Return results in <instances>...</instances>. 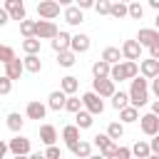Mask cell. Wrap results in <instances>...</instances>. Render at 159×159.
I'll list each match as a JSON object with an SVG mask.
<instances>
[{"label": "cell", "mask_w": 159, "mask_h": 159, "mask_svg": "<svg viewBox=\"0 0 159 159\" xmlns=\"http://www.w3.org/2000/svg\"><path fill=\"white\" fill-rule=\"evenodd\" d=\"M25 114H27V119H45V114H47V107L42 104V102H27V107H25Z\"/></svg>", "instance_id": "15"}, {"label": "cell", "mask_w": 159, "mask_h": 159, "mask_svg": "<svg viewBox=\"0 0 159 159\" xmlns=\"http://www.w3.org/2000/svg\"><path fill=\"white\" fill-rule=\"evenodd\" d=\"M77 62V52H72V50H60L57 52V65L60 67H72Z\"/></svg>", "instance_id": "23"}, {"label": "cell", "mask_w": 159, "mask_h": 159, "mask_svg": "<svg viewBox=\"0 0 159 159\" xmlns=\"http://www.w3.org/2000/svg\"><path fill=\"white\" fill-rule=\"evenodd\" d=\"M60 89H62L65 94H75V92L80 89V80H77V77H72V75H67V77H62Z\"/></svg>", "instance_id": "24"}, {"label": "cell", "mask_w": 159, "mask_h": 159, "mask_svg": "<svg viewBox=\"0 0 159 159\" xmlns=\"http://www.w3.org/2000/svg\"><path fill=\"white\" fill-rule=\"evenodd\" d=\"M7 152H10V149H7V142H2V139H0V159H2Z\"/></svg>", "instance_id": "50"}, {"label": "cell", "mask_w": 159, "mask_h": 159, "mask_svg": "<svg viewBox=\"0 0 159 159\" xmlns=\"http://www.w3.org/2000/svg\"><path fill=\"white\" fill-rule=\"evenodd\" d=\"M82 20H84V10H82V7H77V5H67V7H65V22L80 25Z\"/></svg>", "instance_id": "16"}, {"label": "cell", "mask_w": 159, "mask_h": 159, "mask_svg": "<svg viewBox=\"0 0 159 159\" xmlns=\"http://www.w3.org/2000/svg\"><path fill=\"white\" fill-rule=\"evenodd\" d=\"M117 112H119V119H122L124 124H132V122L139 119V107H134V104H127V107H122V109H117Z\"/></svg>", "instance_id": "18"}, {"label": "cell", "mask_w": 159, "mask_h": 159, "mask_svg": "<svg viewBox=\"0 0 159 159\" xmlns=\"http://www.w3.org/2000/svg\"><path fill=\"white\" fill-rule=\"evenodd\" d=\"M12 92V80L7 77V75H0V94L5 97V94H10Z\"/></svg>", "instance_id": "40"}, {"label": "cell", "mask_w": 159, "mask_h": 159, "mask_svg": "<svg viewBox=\"0 0 159 159\" xmlns=\"http://www.w3.org/2000/svg\"><path fill=\"white\" fill-rule=\"evenodd\" d=\"M40 142H42V144H55V142H57V129H55V124H42V127H40Z\"/></svg>", "instance_id": "22"}, {"label": "cell", "mask_w": 159, "mask_h": 159, "mask_svg": "<svg viewBox=\"0 0 159 159\" xmlns=\"http://www.w3.org/2000/svg\"><path fill=\"white\" fill-rule=\"evenodd\" d=\"M60 2L57 0H40L37 2V15L40 17H45V20H55L57 15H60Z\"/></svg>", "instance_id": "5"}, {"label": "cell", "mask_w": 159, "mask_h": 159, "mask_svg": "<svg viewBox=\"0 0 159 159\" xmlns=\"http://www.w3.org/2000/svg\"><path fill=\"white\" fill-rule=\"evenodd\" d=\"M22 50H25V55H30V52H40V37H25L22 40Z\"/></svg>", "instance_id": "31"}, {"label": "cell", "mask_w": 159, "mask_h": 159, "mask_svg": "<svg viewBox=\"0 0 159 159\" xmlns=\"http://www.w3.org/2000/svg\"><path fill=\"white\" fill-rule=\"evenodd\" d=\"M7 20H10L7 10H5V7H0V27H2V25H7Z\"/></svg>", "instance_id": "48"}, {"label": "cell", "mask_w": 159, "mask_h": 159, "mask_svg": "<svg viewBox=\"0 0 159 159\" xmlns=\"http://www.w3.org/2000/svg\"><path fill=\"white\" fill-rule=\"evenodd\" d=\"M65 99H67V94H65L62 89H55V92H50V97H47V109H52V112H60V109H65Z\"/></svg>", "instance_id": "14"}, {"label": "cell", "mask_w": 159, "mask_h": 159, "mask_svg": "<svg viewBox=\"0 0 159 159\" xmlns=\"http://www.w3.org/2000/svg\"><path fill=\"white\" fill-rule=\"evenodd\" d=\"M42 157H47V159H60L62 157V152L55 147V144H47V149H45V154Z\"/></svg>", "instance_id": "43"}, {"label": "cell", "mask_w": 159, "mask_h": 159, "mask_svg": "<svg viewBox=\"0 0 159 159\" xmlns=\"http://www.w3.org/2000/svg\"><path fill=\"white\" fill-rule=\"evenodd\" d=\"M109 15H112L114 20H122V17H127V2H122V0L112 2V5H109Z\"/></svg>", "instance_id": "28"}, {"label": "cell", "mask_w": 159, "mask_h": 159, "mask_svg": "<svg viewBox=\"0 0 159 159\" xmlns=\"http://www.w3.org/2000/svg\"><path fill=\"white\" fill-rule=\"evenodd\" d=\"M139 72H142L147 80L157 77V75H159V60H154V57H149V60H139Z\"/></svg>", "instance_id": "12"}, {"label": "cell", "mask_w": 159, "mask_h": 159, "mask_svg": "<svg viewBox=\"0 0 159 159\" xmlns=\"http://www.w3.org/2000/svg\"><path fill=\"white\" fill-rule=\"evenodd\" d=\"M109 77H112L114 82H122V80H127V75H124V65H122V62H114V65L109 67Z\"/></svg>", "instance_id": "35"}, {"label": "cell", "mask_w": 159, "mask_h": 159, "mask_svg": "<svg viewBox=\"0 0 159 159\" xmlns=\"http://www.w3.org/2000/svg\"><path fill=\"white\" fill-rule=\"evenodd\" d=\"M75 5L82 10H89V7H94V0H75Z\"/></svg>", "instance_id": "46"}, {"label": "cell", "mask_w": 159, "mask_h": 159, "mask_svg": "<svg viewBox=\"0 0 159 159\" xmlns=\"http://www.w3.org/2000/svg\"><path fill=\"white\" fill-rule=\"evenodd\" d=\"M70 152L75 154V157H89L92 154V142H84V139H77L75 144H70Z\"/></svg>", "instance_id": "20"}, {"label": "cell", "mask_w": 159, "mask_h": 159, "mask_svg": "<svg viewBox=\"0 0 159 159\" xmlns=\"http://www.w3.org/2000/svg\"><path fill=\"white\" fill-rule=\"evenodd\" d=\"M122 2H129V0H122Z\"/></svg>", "instance_id": "54"}, {"label": "cell", "mask_w": 159, "mask_h": 159, "mask_svg": "<svg viewBox=\"0 0 159 159\" xmlns=\"http://www.w3.org/2000/svg\"><path fill=\"white\" fill-rule=\"evenodd\" d=\"M114 157H117V159H129V157H132V149H129V147H117Z\"/></svg>", "instance_id": "44"}, {"label": "cell", "mask_w": 159, "mask_h": 159, "mask_svg": "<svg viewBox=\"0 0 159 159\" xmlns=\"http://www.w3.org/2000/svg\"><path fill=\"white\" fill-rule=\"evenodd\" d=\"M132 154H134V157H139V159H147V157H152V147H149V142H144V139L134 142V147H132Z\"/></svg>", "instance_id": "26"}, {"label": "cell", "mask_w": 159, "mask_h": 159, "mask_svg": "<svg viewBox=\"0 0 159 159\" xmlns=\"http://www.w3.org/2000/svg\"><path fill=\"white\" fill-rule=\"evenodd\" d=\"M20 32H22V37H32L35 35V20H20Z\"/></svg>", "instance_id": "39"}, {"label": "cell", "mask_w": 159, "mask_h": 159, "mask_svg": "<svg viewBox=\"0 0 159 159\" xmlns=\"http://www.w3.org/2000/svg\"><path fill=\"white\" fill-rule=\"evenodd\" d=\"M109 0H94V10H97V15H109Z\"/></svg>", "instance_id": "42"}, {"label": "cell", "mask_w": 159, "mask_h": 159, "mask_svg": "<svg viewBox=\"0 0 159 159\" xmlns=\"http://www.w3.org/2000/svg\"><path fill=\"white\" fill-rule=\"evenodd\" d=\"M137 42H139L142 47H149V45L159 42V30H157V27H142L139 35H137Z\"/></svg>", "instance_id": "9"}, {"label": "cell", "mask_w": 159, "mask_h": 159, "mask_svg": "<svg viewBox=\"0 0 159 159\" xmlns=\"http://www.w3.org/2000/svg\"><path fill=\"white\" fill-rule=\"evenodd\" d=\"M15 57V50L12 47H7V45H0V62L5 65V62H10Z\"/></svg>", "instance_id": "41"}, {"label": "cell", "mask_w": 159, "mask_h": 159, "mask_svg": "<svg viewBox=\"0 0 159 159\" xmlns=\"http://www.w3.org/2000/svg\"><path fill=\"white\" fill-rule=\"evenodd\" d=\"M109 67H112V65L99 57V60L92 65V75H94V77H109Z\"/></svg>", "instance_id": "27"}, {"label": "cell", "mask_w": 159, "mask_h": 159, "mask_svg": "<svg viewBox=\"0 0 159 159\" xmlns=\"http://www.w3.org/2000/svg\"><path fill=\"white\" fill-rule=\"evenodd\" d=\"M127 15H129V17H134V20H142L144 7H142L139 2H134V0H129V2H127Z\"/></svg>", "instance_id": "34"}, {"label": "cell", "mask_w": 159, "mask_h": 159, "mask_svg": "<svg viewBox=\"0 0 159 159\" xmlns=\"http://www.w3.org/2000/svg\"><path fill=\"white\" fill-rule=\"evenodd\" d=\"M122 57L124 60H142V45L137 40H127L122 45Z\"/></svg>", "instance_id": "10"}, {"label": "cell", "mask_w": 159, "mask_h": 159, "mask_svg": "<svg viewBox=\"0 0 159 159\" xmlns=\"http://www.w3.org/2000/svg\"><path fill=\"white\" fill-rule=\"evenodd\" d=\"M22 124H25V119H22V114H20V112H10V114H7V127H10L15 134L22 129Z\"/></svg>", "instance_id": "30"}, {"label": "cell", "mask_w": 159, "mask_h": 159, "mask_svg": "<svg viewBox=\"0 0 159 159\" xmlns=\"http://www.w3.org/2000/svg\"><path fill=\"white\" fill-rule=\"evenodd\" d=\"M25 72V65H22V60H17V57H12L10 62H5V75L15 82V80H20V75Z\"/></svg>", "instance_id": "13"}, {"label": "cell", "mask_w": 159, "mask_h": 159, "mask_svg": "<svg viewBox=\"0 0 159 159\" xmlns=\"http://www.w3.org/2000/svg\"><path fill=\"white\" fill-rule=\"evenodd\" d=\"M22 65H25V70H27V72H40V70H42V60H40V52H30V55H25Z\"/></svg>", "instance_id": "21"}, {"label": "cell", "mask_w": 159, "mask_h": 159, "mask_svg": "<svg viewBox=\"0 0 159 159\" xmlns=\"http://www.w3.org/2000/svg\"><path fill=\"white\" fill-rule=\"evenodd\" d=\"M154 27L159 30V12H157V20H154Z\"/></svg>", "instance_id": "53"}, {"label": "cell", "mask_w": 159, "mask_h": 159, "mask_svg": "<svg viewBox=\"0 0 159 159\" xmlns=\"http://www.w3.org/2000/svg\"><path fill=\"white\" fill-rule=\"evenodd\" d=\"M7 149H10L15 157H25V154H30V139L17 132V137H12V139L7 142Z\"/></svg>", "instance_id": "6"}, {"label": "cell", "mask_w": 159, "mask_h": 159, "mask_svg": "<svg viewBox=\"0 0 159 159\" xmlns=\"http://www.w3.org/2000/svg\"><path fill=\"white\" fill-rule=\"evenodd\" d=\"M92 117H94V114H92V112H87V109L82 107V109H77V112H75V124H77L80 129H89V127H92V122H94Z\"/></svg>", "instance_id": "19"}, {"label": "cell", "mask_w": 159, "mask_h": 159, "mask_svg": "<svg viewBox=\"0 0 159 159\" xmlns=\"http://www.w3.org/2000/svg\"><path fill=\"white\" fill-rule=\"evenodd\" d=\"M55 35H57V25H55L52 20L40 17V20L35 22V37H40V40H52Z\"/></svg>", "instance_id": "3"}, {"label": "cell", "mask_w": 159, "mask_h": 159, "mask_svg": "<svg viewBox=\"0 0 159 159\" xmlns=\"http://www.w3.org/2000/svg\"><path fill=\"white\" fill-rule=\"evenodd\" d=\"M65 109L75 114L77 109H82V99H80V97H75V94H67V99H65Z\"/></svg>", "instance_id": "38"}, {"label": "cell", "mask_w": 159, "mask_h": 159, "mask_svg": "<svg viewBox=\"0 0 159 159\" xmlns=\"http://www.w3.org/2000/svg\"><path fill=\"white\" fill-rule=\"evenodd\" d=\"M139 127H142V132H144L147 137L157 134V132H159V114H154V112L142 114V117H139Z\"/></svg>", "instance_id": "7"}, {"label": "cell", "mask_w": 159, "mask_h": 159, "mask_svg": "<svg viewBox=\"0 0 159 159\" xmlns=\"http://www.w3.org/2000/svg\"><path fill=\"white\" fill-rule=\"evenodd\" d=\"M149 147H152V157H159V132H157V134H152Z\"/></svg>", "instance_id": "45"}, {"label": "cell", "mask_w": 159, "mask_h": 159, "mask_svg": "<svg viewBox=\"0 0 159 159\" xmlns=\"http://www.w3.org/2000/svg\"><path fill=\"white\" fill-rule=\"evenodd\" d=\"M92 89L104 99V97H112L117 89H114V80L112 77H94L92 80Z\"/></svg>", "instance_id": "4"}, {"label": "cell", "mask_w": 159, "mask_h": 159, "mask_svg": "<svg viewBox=\"0 0 159 159\" xmlns=\"http://www.w3.org/2000/svg\"><path fill=\"white\" fill-rule=\"evenodd\" d=\"M152 112H154V114H159V99H154V102H152Z\"/></svg>", "instance_id": "51"}, {"label": "cell", "mask_w": 159, "mask_h": 159, "mask_svg": "<svg viewBox=\"0 0 159 159\" xmlns=\"http://www.w3.org/2000/svg\"><path fill=\"white\" fill-rule=\"evenodd\" d=\"M92 144H94V147H99V152H102V149L112 147V144H114V139H112V137H109V134L104 132V134H97V137L92 139Z\"/></svg>", "instance_id": "36"}, {"label": "cell", "mask_w": 159, "mask_h": 159, "mask_svg": "<svg viewBox=\"0 0 159 159\" xmlns=\"http://www.w3.org/2000/svg\"><path fill=\"white\" fill-rule=\"evenodd\" d=\"M107 134H109L112 139H122V137H124V122H109Z\"/></svg>", "instance_id": "33"}, {"label": "cell", "mask_w": 159, "mask_h": 159, "mask_svg": "<svg viewBox=\"0 0 159 159\" xmlns=\"http://www.w3.org/2000/svg\"><path fill=\"white\" fill-rule=\"evenodd\" d=\"M122 65H124V75H127V80H132V77L139 75V65H137V60H124Z\"/></svg>", "instance_id": "37"}, {"label": "cell", "mask_w": 159, "mask_h": 159, "mask_svg": "<svg viewBox=\"0 0 159 159\" xmlns=\"http://www.w3.org/2000/svg\"><path fill=\"white\" fill-rule=\"evenodd\" d=\"M127 104H129V92H114L112 94V107L114 109H122Z\"/></svg>", "instance_id": "32"}, {"label": "cell", "mask_w": 159, "mask_h": 159, "mask_svg": "<svg viewBox=\"0 0 159 159\" xmlns=\"http://www.w3.org/2000/svg\"><path fill=\"white\" fill-rule=\"evenodd\" d=\"M57 2H60V5H62V7H67V5H72V2H75V0H57Z\"/></svg>", "instance_id": "52"}, {"label": "cell", "mask_w": 159, "mask_h": 159, "mask_svg": "<svg viewBox=\"0 0 159 159\" xmlns=\"http://www.w3.org/2000/svg\"><path fill=\"white\" fill-rule=\"evenodd\" d=\"M82 107H84L87 112H92V114H102V112H104V102H102V97H99L94 89L82 94Z\"/></svg>", "instance_id": "2"}, {"label": "cell", "mask_w": 159, "mask_h": 159, "mask_svg": "<svg viewBox=\"0 0 159 159\" xmlns=\"http://www.w3.org/2000/svg\"><path fill=\"white\" fill-rule=\"evenodd\" d=\"M149 102V82H147V77L142 75H137V77H132V87H129V104H134V107H144Z\"/></svg>", "instance_id": "1"}, {"label": "cell", "mask_w": 159, "mask_h": 159, "mask_svg": "<svg viewBox=\"0 0 159 159\" xmlns=\"http://www.w3.org/2000/svg\"><path fill=\"white\" fill-rule=\"evenodd\" d=\"M149 57H154V60H159V42H154V45H149Z\"/></svg>", "instance_id": "47"}, {"label": "cell", "mask_w": 159, "mask_h": 159, "mask_svg": "<svg viewBox=\"0 0 159 159\" xmlns=\"http://www.w3.org/2000/svg\"><path fill=\"white\" fill-rule=\"evenodd\" d=\"M102 60H107L109 65H114V62L122 60V50H119V47H104V50H102Z\"/></svg>", "instance_id": "29"}, {"label": "cell", "mask_w": 159, "mask_h": 159, "mask_svg": "<svg viewBox=\"0 0 159 159\" xmlns=\"http://www.w3.org/2000/svg\"><path fill=\"white\" fill-rule=\"evenodd\" d=\"M152 92L157 94V99H159V75L157 77H152Z\"/></svg>", "instance_id": "49"}, {"label": "cell", "mask_w": 159, "mask_h": 159, "mask_svg": "<svg viewBox=\"0 0 159 159\" xmlns=\"http://www.w3.org/2000/svg\"><path fill=\"white\" fill-rule=\"evenodd\" d=\"M62 139H65V144L70 147V144H75L77 139H80V127L77 124H67L65 129H62Z\"/></svg>", "instance_id": "25"}, {"label": "cell", "mask_w": 159, "mask_h": 159, "mask_svg": "<svg viewBox=\"0 0 159 159\" xmlns=\"http://www.w3.org/2000/svg\"><path fill=\"white\" fill-rule=\"evenodd\" d=\"M70 32H65V30H57V35L52 37V50L55 52H60V50H70Z\"/></svg>", "instance_id": "17"}, {"label": "cell", "mask_w": 159, "mask_h": 159, "mask_svg": "<svg viewBox=\"0 0 159 159\" xmlns=\"http://www.w3.org/2000/svg\"><path fill=\"white\" fill-rule=\"evenodd\" d=\"M5 10H7V15H10V20H25V2L22 0H5Z\"/></svg>", "instance_id": "8"}, {"label": "cell", "mask_w": 159, "mask_h": 159, "mask_svg": "<svg viewBox=\"0 0 159 159\" xmlns=\"http://www.w3.org/2000/svg\"><path fill=\"white\" fill-rule=\"evenodd\" d=\"M70 50H72V52H77V55L87 52V50H89V37H87V35H82V32L72 35V37H70Z\"/></svg>", "instance_id": "11"}]
</instances>
